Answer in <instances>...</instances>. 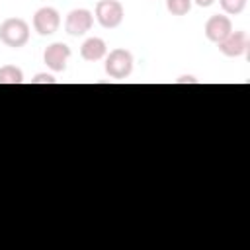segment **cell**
I'll return each instance as SVG.
<instances>
[{"label": "cell", "instance_id": "7c38bea8", "mask_svg": "<svg viewBox=\"0 0 250 250\" xmlns=\"http://www.w3.org/2000/svg\"><path fill=\"white\" fill-rule=\"evenodd\" d=\"M246 2H248V0H219L223 12L229 14V16H238V14H242L244 8H246Z\"/></svg>", "mask_w": 250, "mask_h": 250}, {"label": "cell", "instance_id": "52a82bcc", "mask_svg": "<svg viewBox=\"0 0 250 250\" xmlns=\"http://www.w3.org/2000/svg\"><path fill=\"white\" fill-rule=\"evenodd\" d=\"M70 59V47L62 41L51 43L43 51V62L53 70V72H62L66 68V62Z\"/></svg>", "mask_w": 250, "mask_h": 250}, {"label": "cell", "instance_id": "9a60e30c", "mask_svg": "<svg viewBox=\"0 0 250 250\" xmlns=\"http://www.w3.org/2000/svg\"><path fill=\"white\" fill-rule=\"evenodd\" d=\"M176 82H178V84H182V82H197V80H195L193 76H180Z\"/></svg>", "mask_w": 250, "mask_h": 250}, {"label": "cell", "instance_id": "7a4b0ae2", "mask_svg": "<svg viewBox=\"0 0 250 250\" xmlns=\"http://www.w3.org/2000/svg\"><path fill=\"white\" fill-rule=\"evenodd\" d=\"M133 53L129 49H123V47H117L113 51H109L105 55V74L109 78H115V80H123L127 78L131 72H133Z\"/></svg>", "mask_w": 250, "mask_h": 250}, {"label": "cell", "instance_id": "3957f363", "mask_svg": "<svg viewBox=\"0 0 250 250\" xmlns=\"http://www.w3.org/2000/svg\"><path fill=\"white\" fill-rule=\"evenodd\" d=\"M96 20L105 29H115L125 18V10L117 0H100L96 4Z\"/></svg>", "mask_w": 250, "mask_h": 250}, {"label": "cell", "instance_id": "8fae6325", "mask_svg": "<svg viewBox=\"0 0 250 250\" xmlns=\"http://www.w3.org/2000/svg\"><path fill=\"white\" fill-rule=\"evenodd\" d=\"M191 0H166V10L172 16H186L191 10Z\"/></svg>", "mask_w": 250, "mask_h": 250}, {"label": "cell", "instance_id": "5bb4252c", "mask_svg": "<svg viewBox=\"0 0 250 250\" xmlns=\"http://www.w3.org/2000/svg\"><path fill=\"white\" fill-rule=\"evenodd\" d=\"M191 2H193V4H197L199 8H209V6H211L215 0H191Z\"/></svg>", "mask_w": 250, "mask_h": 250}, {"label": "cell", "instance_id": "277c9868", "mask_svg": "<svg viewBox=\"0 0 250 250\" xmlns=\"http://www.w3.org/2000/svg\"><path fill=\"white\" fill-rule=\"evenodd\" d=\"M94 25V14L86 8H74L66 14L64 20V31L72 37H80L84 33H88Z\"/></svg>", "mask_w": 250, "mask_h": 250}, {"label": "cell", "instance_id": "6da1fadb", "mask_svg": "<svg viewBox=\"0 0 250 250\" xmlns=\"http://www.w3.org/2000/svg\"><path fill=\"white\" fill-rule=\"evenodd\" d=\"M0 41L12 49H20L29 41V23L23 18H6L0 23Z\"/></svg>", "mask_w": 250, "mask_h": 250}, {"label": "cell", "instance_id": "9c48e42d", "mask_svg": "<svg viewBox=\"0 0 250 250\" xmlns=\"http://www.w3.org/2000/svg\"><path fill=\"white\" fill-rule=\"evenodd\" d=\"M107 55V45L102 37H88L80 45V57L88 62H96Z\"/></svg>", "mask_w": 250, "mask_h": 250}, {"label": "cell", "instance_id": "4fadbf2b", "mask_svg": "<svg viewBox=\"0 0 250 250\" xmlns=\"http://www.w3.org/2000/svg\"><path fill=\"white\" fill-rule=\"evenodd\" d=\"M31 84H57V78L49 72H39L31 78Z\"/></svg>", "mask_w": 250, "mask_h": 250}, {"label": "cell", "instance_id": "5b68a950", "mask_svg": "<svg viewBox=\"0 0 250 250\" xmlns=\"http://www.w3.org/2000/svg\"><path fill=\"white\" fill-rule=\"evenodd\" d=\"M59 25H61V14L53 6H43L33 14V29L43 37L59 31Z\"/></svg>", "mask_w": 250, "mask_h": 250}, {"label": "cell", "instance_id": "30bf717a", "mask_svg": "<svg viewBox=\"0 0 250 250\" xmlns=\"http://www.w3.org/2000/svg\"><path fill=\"white\" fill-rule=\"evenodd\" d=\"M23 82V70L16 64H4L0 66V84H21Z\"/></svg>", "mask_w": 250, "mask_h": 250}, {"label": "cell", "instance_id": "ba28073f", "mask_svg": "<svg viewBox=\"0 0 250 250\" xmlns=\"http://www.w3.org/2000/svg\"><path fill=\"white\" fill-rule=\"evenodd\" d=\"M205 37L211 41V43H221L230 31H232V21L229 16L225 14H215L211 16L207 21H205Z\"/></svg>", "mask_w": 250, "mask_h": 250}, {"label": "cell", "instance_id": "8992f818", "mask_svg": "<svg viewBox=\"0 0 250 250\" xmlns=\"http://www.w3.org/2000/svg\"><path fill=\"white\" fill-rule=\"evenodd\" d=\"M248 45H250V39H248V33L244 29H236V31H230L221 43H219V51L225 55V57H242L246 51H248Z\"/></svg>", "mask_w": 250, "mask_h": 250}]
</instances>
